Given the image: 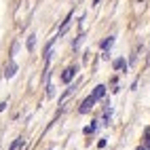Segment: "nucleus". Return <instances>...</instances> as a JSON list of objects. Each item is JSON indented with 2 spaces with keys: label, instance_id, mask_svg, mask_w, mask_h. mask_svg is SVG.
Returning a JSON list of instances; mask_svg holds the SVG:
<instances>
[{
  "label": "nucleus",
  "instance_id": "nucleus-7",
  "mask_svg": "<svg viewBox=\"0 0 150 150\" xmlns=\"http://www.w3.org/2000/svg\"><path fill=\"white\" fill-rule=\"evenodd\" d=\"M125 66V59H116L114 62V68H123Z\"/></svg>",
  "mask_w": 150,
  "mask_h": 150
},
{
  "label": "nucleus",
  "instance_id": "nucleus-2",
  "mask_svg": "<svg viewBox=\"0 0 150 150\" xmlns=\"http://www.w3.org/2000/svg\"><path fill=\"white\" fill-rule=\"evenodd\" d=\"M74 72H76V68H68L66 70V72H64V83H70V81H72V76H74Z\"/></svg>",
  "mask_w": 150,
  "mask_h": 150
},
{
  "label": "nucleus",
  "instance_id": "nucleus-1",
  "mask_svg": "<svg viewBox=\"0 0 150 150\" xmlns=\"http://www.w3.org/2000/svg\"><path fill=\"white\" fill-rule=\"evenodd\" d=\"M93 104H95V97H93V95H91V97H87L85 102H83V106H81V112H83V114L89 112V110L93 108Z\"/></svg>",
  "mask_w": 150,
  "mask_h": 150
},
{
  "label": "nucleus",
  "instance_id": "nucleus-4",
  "mask_svg": "<svg viewBox=\"0 0 150 150\" xmlns=\"http://www.w3.org/2000/svg\"><path fill=\"white\" fill-rule=\"evenodd\" d=\"M15 70H17V66H15V64H11V66L6 68V72H4V76H6V78H8V76H13V74H15Z\"/></svg>",
  "mask_w": 150,
  "mask_h": 150
},
{
  "label": "nucleus",
  "instance_id": "nucleus-8",
  "mask_svg": "<svg viewBox=\"0 0 150 150\" xmlns=\"http://www.w3.org/2000/svg\"><path fill=\"white\" fill-rule=\"evenodd\" d=\"M112 42H114V40H112V38H108V40H106V42H104L102 47H104V49H110V47H112Z\"/></svg>",
  "mask_w": 150,
  "mask_h": 150
},
{
  "label": "nucleus",
  "instance_id": "nucleus-11",
  "mask_svg": "<svg viewBox=\"0 0 150 150\" xmlns=\"http://www.w3.org/2000/svg\"><path fill=\"white\" fill-rule=\"evenodd\" d=\"M137 150H148V148H137Z\"/></svg>",
  "mask_w": 150,
  "mask_h": 150
},
{
  "label": "nucleus",
  "instance_id": "nucleus-10",
  "mask_svg": "<svg viewBox=\"0 0 150 150\" xmlns=\"http://www.w3.org/2000/svg\"><path fill=\"white\" fill-rule=\"evenodd\" d=\"M4 106H6L4 102H2V104H0V112H2V110H4Z\"/></svg>",
  "mask_w": 150,
  "mask_h": 150
},
{
  "label": "nucleus",
  "instance_id": "nucleus-3",
  "mask_svg": "<svg viewBox=\"0 0 150 150\" xmlns=\"http://www.w3.org/2000/svg\"><path fill=\"white\" fill-rule=\"evenodd\" d=\"M104 93H106V87H104V85H99V87H95V93H93V97L97 99V97H102Z\"/></svg>",
  "mask_w": 150,
  "mask_h": 150
},
{
  "label": "nucleus",
  "instance_id": "nucleus-6",
  "mask_svg": "<svg viewBox=\"0 0 150 150\" xmlns=\"http://www.w3.org/2000/svg\"><path fill=\"white\" fill-rule=\"evenodd\" d=\"M21 144H23V139H21V137H19V139H17V142H15V144L11 146V150H17V148H19V146H21Z\"/></svg>",
  "mask_w": 150,
  "mask_h": 150
},
{
  "label": "nucleus",
  "instance_id": "nucleus-9",
  "mask_svg": "<svg viewBox=\"0 0 150 150\" xmlns=\"http://www.w3.org/2000/svg\"><path fill=\"white\" fill-rule=\"evenodd\" d=\"M146 146H148V150H150V135L146 137Z\"/></svg>",
  "mask_w": 150,
  "mask_h": 150
},
{
  "label": "nucleus",
  "instance_id": "nucleus-5",
  "mask_svg": "<svg viewBox=\"0 0 150 150\" xmlns=\"http://www.w3.org/2000/svg\"><path fill=\"white\" fill-rule=\"evenodd\" d=\"M34 38H36V36H30V38H28V49H30V51L34 49Z\"/></svg>",
  "mask_w": 150,
  "mask_h": 150
}]
</instances>
